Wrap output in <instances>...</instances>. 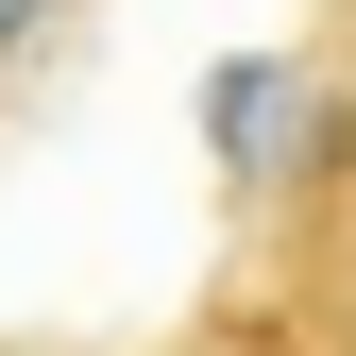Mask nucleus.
I'll use <instances>...</instances> for the list:
<instances>
[{
    "instance_id": "nucleus-1",
    "label": "nucleus",
    "mask_w": 356,
    "mask_h": 356,
    "mask_svg": "<svg viewBox=\"0 0 356 356\" xmlns=\"http://www.w3.org/2000/svg\"><path fill=\"white\" fill-rule=\"evenodd\" d=\"M34 34H51V0H0V51H34Z\"/></svg>"
}]
</instances>
